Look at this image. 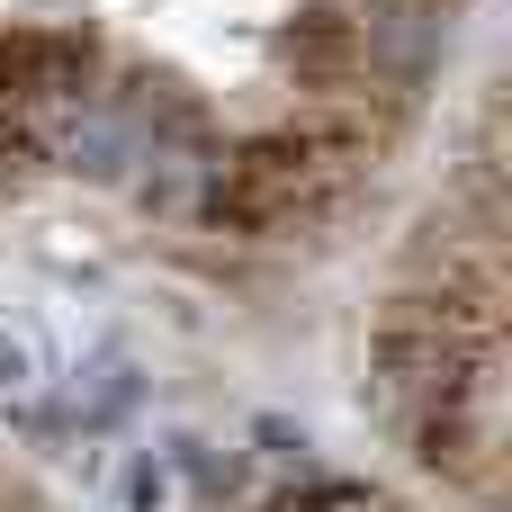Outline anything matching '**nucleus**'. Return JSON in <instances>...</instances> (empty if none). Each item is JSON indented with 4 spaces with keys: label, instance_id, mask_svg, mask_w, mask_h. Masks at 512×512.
I'll use <instances>...</instances> for the list:
<instances>
[{
    "label": "nucleus",
    "instance_id": "obj_4",
    "mask_svg": "<svg viewBox=\"0 0 512 512\" xmlns=\"http://www.w3.org/2000/svg\"><path fill=\"white\" fill-rule=\"evenodd\" d=\"M117 495H126V512H162V504H171V468H162V459H135Z\"/></svg>",
    "mask_w": 512,
    "mask_h": 512
},
{
    "label": "nucleus",
    "instance_id": "obj_2",
    "mask_svg": "<svg viewBox=\"0 0 512 512\" xmlns=\"http://www.w3.org/2000/svg\"><path fill=\"white\" fill-rule=\"evenodd\" d=\"M270 54L297 72V90L360 81V18H351V0H306V9L270 36Z\"/></svg>",
    "mask_w": 512,
    "mask_h": 512
},
{
    "label": "nucleus",
    "instance_id": "obj_3",
    "mask_svg": "<svg viewBox=\"0 0 512 512\" xmlns=\"http://www.w3.org/2000/svg\"><path fill=\"white\" fill-rule=\"evenodd\" d=\"M126 405H135V360H126V351H99V360H81V369H72L63 414H72L81 432H108Z\"/></svg>",
    "mask_w": 512,
    "mask_h": 512
},
{
    "label": "nucleus",
    "instance_id": "obj_1",
    "mask_svg": "<svg viewBox=\"0 0 512 512\" xmlns=\"http://www.w3.org/2000/svg\"><path fill=\"white\" fill-rule=\"evenodd\" d=\"M99 81V36L72 18H27L0 36V108L54 99V90H90Z\"/></svg>",
    "mask_w": 512,
    "mask_h": 512
},
{
    "label": "nucleus",
    "instance_id": "obj_5",
    "mask_svg": "<svg viewBox=\"0 0 512 512\" xmlns=\"http://www.w3.org/2000/svg\"><path fill=\"white\" fill-rule=\"evenodd\" d=\"M18 378H27V342H9V333H0V387H18Z\"/></svg>",
    "mask_w": 512,
    "mask_h": 512
}]
</instances>
